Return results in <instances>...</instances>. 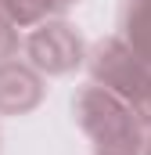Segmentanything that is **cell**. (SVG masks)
<instances>
[{
    "label": "cell",
    "mask_w": 151,
    "mask_h": 155,
    "mask_svg": "<svg viewBox=\"0 0 151 155\" xmlns=\"http://www.w3.org/2000/svg\"><path fill=\"white\" fill-rule=\"evenodd\" d=\"M76 123L90 134L97 155H140L144 152V119L137 116L119 94L90 83L72 101Z\"/></svg>",
    "instance_id": "obj_1"
},
{
    "label": "cell",
    "mask_w": 151,
    "mask_h": 155,
    "mask_svg": "<svg viewBox=\"0 0 151 155\" xmlns=\"http://www.w3.org/2000/svg\"><path fill=\"white\" fill-rule=\"evenodd\" d=\"M144 155H151V137H144Z\"/></svg>",
    "instance_id": "obj_9"
},
{
    "label": "cell",
    "mask_w": 151,
    "mask_h": 155,
    "mask_svg": "<svg viewBox=\"0 0 151 155\" xmlns=\"http://www.w3.org/2000/svg\"><path fill=\"white\" fill-rule=\"evenodd\" d=\"M90 69H94L97 83H104V90L119 94L144 123H151V69L122 40L97 43L94 58H90Z\"/></svg>",
    "instance_id": "obj_2"
},
{
    "label": "cell",
    "mask_w": 151,
    "mask_h": 155,
    "mask_svg": "<svg viewBox=\"0 0 151 155\" xmlns=\"http://www.w3.org/2000/svg\"><path fill=\"white\" fill-rule=\"evenodd\" d=\"M43 4H47V11H65V7L79 4V0H43Z\"/></svg>",
    "instance_id": "obj_8"
},
{
    "label": "cell",
    "mask_w": 151,
    "mask_h": 155,
    "mask_svg": "<svg viewBox=\"0 0 151 155\" xmlns=\"http://www.w3.org/2000/svg\"><path fill=\"white\" fill-rule=\"evenodd\" d=\"M122 33H126L122 43H126V47L151 69V0H130Z\"/></svg>",
    "instance_id": "obj_5"
},
{
    "label": "cell",
    "mask_w": 151,
    "mask_h": 155,
    "mask_svg": "<svg viewBox=\"0 0 151 155\" xmlns=\"http://www.w3.org/2000/svg\"><path fill=\"white\" fill-rule=\"evenodd\" d=\"M0 15L11 25H36L47 15V4L43 0H0Z\"/></svg>",
    "instance_id": "obj_6"
},
{
    "label": "cell",
    "mask_w": 151,
    "mask_h": 155,
    "mask_svg": "<svg viewBox=\"0 0 151 155\" xmlns=\"http://www.w3.org/2000/svg\"><path fill=\"white\" fill-rule=\"evenodd\" d=\"M29 58H33L36 69L50 72V76L72 72L83 61V40L65 22H47L29 36Z\"/></svg>",
    "instance_id": "obj_3"
},
{
    "label": "cell",
    "mask_w": 151,
    "mask_h": 155,
    "mask_svg": "<svg viewBox=\"0 0 151 155\" xmlns=\"http://www.w3.org/2000/svg\"><path fill=\"white\" fill-rule=\"evenodd\" d=\"M43 97V83L18 61H0V112H29Z\"/></svg>",
    "instance_id": "obj_4"
},
{
    "label": "cell",
    "mask_w": 151,
    "mask_h": 155,
    "mask_svg": "<svg viewBox=\"0 0 151 155\" xmlns=\"http://www.w3.org/2000/svg\"><path fill=\"white\" fill-rule=\"evenodd\" d=\"M14 47H18V33H14V25L0 15V61H7V58L14 54Z\"/></svg>",
    "instance_id": "obj_7"
}]
</instances>
